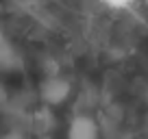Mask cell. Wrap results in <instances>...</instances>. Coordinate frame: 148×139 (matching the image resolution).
Listing matches in <instances>:
<instances>
[{"label": "cell", "mask_w": 148, "mask_h": 139, "mask_svg": "<svg viewBox=\"0 0 148 139\" xmlns=\"http://www.w3.org/2000/svg\"><path fill=\"white\" fill-rule=\"evenodd\" d=\"M70 89H72L70 80H65L63 76L52 74V76H48V78L42 83L39 96H42V100L46 102V104L57 107V104H63V102L70 98Z\"/></svg>", "instance_id": "1"}, {"label": "cell", "mask_w": 148, "mask_h": 139, "mask_svg": "<svg viewBox=\"0 0 148 139\" xmlns=\"http://www.w3.org/2000/svg\"><path fill=\"white\" fill-rule=\"evenodd\" d=\"M142 2H144V5H146V7H148V0H142Z\"/></svg>", "instance_id": "4"}, {"label": "cell", "mask_w": 148, "mask_h": 139, "mask_svg": "<svg viewBox=\"0 0 148 139\" xmlns=\"http://www.w3.org/2000/svg\"><path fill=\"white\" fill-rule=\"evenodd\" d=\"M68 139H100L96 120L89 115H74L68 126Z\"/></svg>", "instance_id": "2"}, {"label": "cell", "mask_w": 148, "mask_h": 139, "mask_svg": "<svg viewBox=\"0 0 148 139\" xmlns=\"http://www.w3.org/2000/svg\"><path fill=\"white\" fill-rule=\"evenodd\" d=\"M102 7H107V9H111V11H124V9H129V7H133L137 0H98Z\"/></svg>", "instance_id": "3"}]
</instances>
